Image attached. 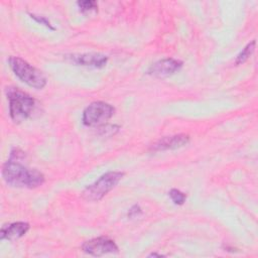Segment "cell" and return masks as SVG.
<instances>
[{
	"instance_id": "cell-1",
	"label": "cell",
	"mask_w": 258,
	"mask_h": 258,
	"mask_svg": "<svg viewBox=\"0 0 258 258\" xmlns=\"http://www.w3.org/2000/svg\"><path fill=\"white\" fill-rule=\"evenodd\" d=\"M2 176L4 181L13 187L34 188L44 181V175L40 171L27 168L18 160L13 159H9L3 164Z\"/></svg>"
},
{
	"instance_id": "cell-2",
	"label": "cell",
	"mask_w": 258,
	"mask_h": 258,
	"mask_svg": "<svg viewBox=\"0 0 258 258\" xmlns=\"http://www.w3.org/2000/svg\"><path fill=\"white\" fill-rule=\"evenodd\" d=\"M6 95L9 101V113L11 119L15 123H20L26 120L34 109V99L17 88H7Z\"/></svg>"
},
{
	"instance_id": "cell-3",
	"label": "cell",
	"mask_w": 258,
	"mask_h": 258,
	"mask_svg": "<svg viewBox=\"0 0 258 258\" xmlns=\"http://www.w3.org/2000/svg\"><path fill=\"white\" fill-rule=\"evenodd\" d=\"M8 62L13 73L29 87L37 90L45 87L46 78L43 73L28 63L26 60L18 56H10Z\"/></svg>"
},
{
	"instance_id": "cell-4",
	"label": "cell",
	"mask_w": 258,
	"mask_h": 258,
	"mask_svg": "<svg viewBox=\"0 0 258 258\" xmlns=\"http://www.w3.org/2000/svg\"><path fill=\"white\" fill-rule=\"evenodd\" d=\"M123 176V172L109 171L103 174L94 183L88 185L83 191L82 196L87 201L98 202L103 199L111 189H113Z\"/></svg>"
},
{
	"instance_id": "cell-5",
	"label": "cell",
	"mask_w": 258,
	"mask_h": 258,
	"mask_svg": "<svg viewBox=\"0 0 258 258\" xmlns=\"http://www.w3.org/2000/svg\"><path fill=\"white\" fill-rule=\"evenodd\" d=\"M115 109L105 102H93L83 112L82 121L86 126H99L108 121L114 114Z\"/></svg>"
},
{
	"instance_id": "cell-6",
	"label": "cell",
	"mask_w": 258,
	"mask_h": 258,
	"mask_svg": "<svg viewBox=\"0 0 258 258\" xmlns=\"http://www.w3.org/2000/svg\"><path fill=\"white\" fill-rule=\"evenodd\" d=\"M85 253L92 256H102L108 253H117L118 247L115 242L107 237H98L86 241L82 245Z\"/></svg>"
},
{
	"instance_id": "cell-7",
	"label": "cell",
	"mask_w": 258,
	"mask_h": 258,
	"mask_svg": "<svg viewBox=\"0 0 258 258\" xmlns=\"http://www.w3.org/2000/svg\"><path fill=\"white\" fill-rule=\"evenodd\" d=\"M182 67V61L175 58H164L153 63L149 70L148 74L156 78H165L173 75L175 72L179 71Z\"/></svg>"
},
{
	"instance_id": "cell-8",
	"label": "cell",
	"mask_w": 258,
	"mask_h": 258,
	"mask_svg": "<svg viewBox=\"0 0 258 258\" xmlns=\"http://www.w3.org/2000/svg\"><path fill=\"white\" fill-rule=\"evenodd\" d=\"M189 142V136L185 134H177L172 136H166L159 139L151 146L153 151H163L180 148Z\"/></svg>"
},
{
	"instance_id": "cell-9",
	"label": "cell",
	"mask_w": 258,
	"mask_h": 258,
	"mask_svg": "<svg viewBox=\"0 0 258 258\" xmlns=\"http://www.w3.org/2000/svg\"><path fill=\"white\" fill-rule=\"evenodd\" d=\"M72 60L79 64L85 67H93V68H103L106 66L108 61V57L101 53H83L78 55H72Z\"/></svg>"
},
{
	"instance_id": "cell-10",
	"label": "cell",
	"mask_w": 258,
	"mask_h": 258,
	"mask_svg": "<svg viewBox=\"0 0 258 258\" xmlns=\"http://www.w3.org/2000/svg\"><path fill=\"white\" fill-rule=\"evenodd\" d=\"M29 230V224L25 222H16L6 226H3L0 232V239L1 240H17L20 237L24 236L27 231Z\"/></svg>"
},
{
	"instance_id": "cell-11",
	"label": "cell",
	"mask_w": 258,
	"mask_h": 258,
	"mask_svg": "<svg viewBox=\"0 0 258 258\" xmlns=\"http://www.w3.org/2000/svg\"><path fill=\"white\" fill-rule=\"evenodd\" d=\"M254 49H255V40L249 42L243 49L242 51L237 55V58L235 60L236 64H241L243 62H245L251 55L252 53L254 52Z\"/></svg>"
},
{
	"instance_id": "cell-12",
	"label": "cell",
	"mask_w": 258,
	"mask_h": 258,
	"mask_svg": "<svg viewBox=\"0 0 258 258\" xmlns=\"http://www.w3.org/2000/svg\"><path fill=\"white\" fill-rule=\"evenodd\" d=\"M171 201L175 204V205H182L184 202H185V199H186V196L181 192L180 190L176 189V188H172L169 190L168 192Z\"/></svg>"
},
{
	"instance_id": "cell-13",
	"label": "cell",
	"mask_w": 258,
	"mask_h": 258,
	"mask_svg": "<svg viewBox=\"0 0 258 258\" xmlns=\"http://www.w3.org/2000/svg\"><path fill=\"white\" fill-rule=\"evenodd\" d=\"M79 8L81 9L82 12L86 11H91V10H97L98 4L96 1H91V0H86V1H79L77 2Z\"/></svg>"
},
{
	"instance_id": "cell-14",
	"label": "cell",
	"mask_w": 258,
	"mask_h": 258,
	"mask_svg": "<svg viewBox=\"0 0 258 258\" xmlns=\"http://www.w3.org/2000/svg\"><path fill=\"white\" fill-rule=\"evenodd\" d=\"M30 17L31 18H33L35 21H37L38 23H40V24H43V25H45L46 27H48V28H50V29H54L52 26H51V23L49 22V20H47V18H45L44 16H38V15H35V14H30Z\"/></svg>"
},
{
	"instance_id": "cell-15",
	"label": "cell",
	"mask_w": 258,
	"mask_h": 258,
	"mask_svg": "<svg viewBox=\"0 0 258 258\" xmlns=\"http://www.w3.org/2000/svg\"><path fill=\"white\" fill-rule=\"evenodd\" d=\"M141 213H142V212H141L140 207H139V206H137V205H135V206H133V207L129 210V212H128V217H130V218H134V217H136V216L140 215Z\"/></svg>"
},
{
	"instance_id": "cell-16",
	"label": "cell",
	"mask_w": 258,
	"mask_h": 258,
	"mask_svg": "<svg viewBox=\"0 0 258 258\" xmlns=\"http://www.w3.org/2000/svg\"><path fill=\"white\" fill-rule=\"evenodd\" d=\"M149 256H153V257H155V256H163V255H161V254H156V253H152V254H150Z\"/></svg>"
}]
</instances>
